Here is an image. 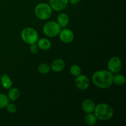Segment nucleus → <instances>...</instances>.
Segmentation results:
<instances>
[{
    "instance_id": "obj_1",
    "label": "nucleus",
    "mask_w": 126,
    "mask_h": 126,
    "mask_svg": "<svg viewBox=\"0 0 126 126\" xmlns=\"http://www.w3.org/2000/svg\"><path fill=\"white\" fill-rule=\"evenodd\" d=\"M113 75L108 70H98L93 74L92 77L94 84L102 89L109 88L113 84Z\"/></svg>"
},
{
    "instance_id": "obj_2",
    "label": "nucleus",
    "mask_w": 126,
    "mask_h": 126,
    "mask_svg": "<svg viewBox=\"0 0 126 126\" xmlns=\"http://www.w3.org/2000/svg\"><path fill=\"white\" fill-rule=\"evenodd\" d=\"M94 113L97 119L105 121L112 118L114 114V111L110 105L102 103L95 105Z\"/></svg>"
},
{
    "instance_id": "obj_3",
    "label": "nucleus",
    "mask_w": 126,
    "mask_h": 126,
    "mask_svg": "<svg viewBox=\"0 0 126 126\" xmlns=\"http://www.w3.org/2000/svg\"><path fill=\"white\" fill-rule=\"evenodd\" d=\"M34 14L37 18L42 20H46L52 15V9L50 5L46 2H41L37 4L34 8Z\"/></svg>"
},
{
    "instance_id": "obj_4",
    "label": "nucleus",
    "mask_w": 126,
    "mask_h": 126,
    "mask_svg": "<svg viewBox=\"0 0 126 126\" xmlns=\"http://www.w3.org/2000/svg\"><path fill=\"white\" fill-rule=\"evenodd\" d=\"M20 36L23 41L30 45L36 43L39 39L38 32L35 29L31 27L25 28L21 32Z\"/></svg>"
},
{
    "instance_id": "obj_5",
    "label": "nucleus",
    "mask_w": 126,
    "mask_h": 126,
    "mask_svg": "<svg viewBox=\"0 0 126 126\" xmlns=\"http://www.w3.org/2000/svg\"><path fill=\"white\" fill-rule=\"evenodd\" d=\"M61 27L59 26L57 22L55 21H49L44 25L43 31L44 34L49 38H53L59 35Z\"/></svg>"
},
{
    "instance_id": "obj_6",
    "label": "nucleus",
    "mask_w": 126,
    "mask_h": 126,
    "mask_svg": "<svg viewBox=\"0 0 126 126\" xmlns=\"http://www.w3.org/2000/svg\"><path fill=\"white\" fill-rule=\"evenodd\" d=\"M107 68L108 71L112 73H117L121 70V60L118 57H113L108 60Z\"/></svg>"
},
{
    "instance_id": "obj_7",
    "label": "nucleus",
    "mask_w": 126,
    "mask_h": 126,
    "mask_svg": "<svg viewBox=\"0 0 126 126\" xmlns=\"http://www.w3.org/2000/svg\"><path fill=\"white\" fill-rule=\"evenodd\" d=\"M59 36L62 43L65 44H70L74 40L75 34L71 30L64 28L62 30L61 29L59 34Z\"/></svg>"
},
{
    "instance_id": "obj_8",
    "label": "nucleus",
    "mask_w": 126,
    "mask_h": 126,
    "mask_svg": "<svg viewBox=\"0 0 126 126\" xmlns=\"http://www.w3.org/2000/svg\"><path fill=\"white\" fill-rule=\"evenodd\" d=\"M75 85L79 90H86L90 86V81L89 78L84 75H78L75 79Z\"/></svg>"
},
{
    "instance_id": "obj_9",
    "label": "nucleus",
    "mask_w": 126,
    "mask_h": 126,
    "mask_svg": "<svg viewBox=\"0 0 126 126\" xmlns=\"http://www.w3.org/2000/svg\"><path fill=\"white\" fill-rule=\"evenodd\" d=\"M68 2V0H49V4L52 9L57 12H60L67 7Z\"/></svg>"
},
{
    "instance_id": "obj_10",
    "label": "nucleus",
    "mask_w": 126,
    "mask_h": 126,
    "mask_svg": "<svg viewBox=\"0 0 126 126\" xmlns=\"http://www.w3.org/2000/svg\"><path fill=\"white\" fill-rule=\"evenodd\" d=\"M81 107H82L83 111L86 114L92 113L94 111L95 104L92 100L90 99V98H87L82 102Z\"/></svg>"
},
{
    "instance_id": "obj_11",
    "label": "nucleus",
    "mask_w": 126,
    "mask_h": 126,
    "mask_svg": "<svg viewBox=\"0 0 126 126\" xmlns=\"http://www.w3.org/2000/svg\"><path fill=\"white\" fill-rule=\"evenodd\" d=\"M65 67V62L63 59H57L52 62L50 66V69L54 72L59 73L63 70Z\"/></svg>"
},
{
    "instance_id": "obj_12",
    "label": "nucleus",
    "mask_w": 126,
    "mask_h": 126,
    "mask_svg": "<svg viewBox=\"0 0 126 126\" xmlns=\"http://www.w3.org/2000/svg\"><path fill=\"white\" fill-rule=\"evenodd\" d=\"M57 22L61 28H65L69 23V17L66 14L60 13L57 18Z\"/></svg>"
},
{
    "instance_id": "obj_13",
    "label": "nucleus",
    "mask_w": 126,
    "mask_h": 126,
    "mask_svg": "<svg viewBox=\"0 0 126 126\" xmlns=\"http://www.w3.org/2000/svg\"><path fill=\"white\" fill-rule=\"evenodd\" d=\"M37 45L39 49L43 50H47L51 47L52 44L50 41L47 38H41L39 39H38L37 41Z\"/></svg>"
},
{
    "instance_id": "obj_14",
    "label": "nucleus",
    "mask_w": 126,
    "mask_h": 126,
    "mask_svg": "<svg viewBox=\"0 0 126 126\" xmlns=\"http://www.w3.org/2000/svg\"><path fill=\"white\" fill-rule=\"evenodd\" d=\"M1 84L2 87L6 89H9L12 86V81L7 74H4L1 77Z\"/></svg>"
},
{
    "instance_id": "obj_15",
    "label": "nucleus",
    "mask_w": 126,
    "mask_h": 126,
    "mask_svg": "<svg viewBox=\"0 0 126 126\" xmlns=\"http://www.w3.org/2000/svg\"><path fill=\"white\" fill-rule=\"evenodd\" d=\"M7 96L9 100L12 101V102L16 101V100L18 99L20 97L19 89L16 88V87L10 88V90L9 91L8 94H7Z\"/></svg>"
},
{
    "instance_id": "obj_16",
    "label": "nucleus",
    "mask_w": 126,
    "mask_h": 126,
    "mask_svg": "<svg viewBox=\"0 0 126 126\" xmlns=\"http://www.w3.org/2000/svg\"><path fill=\"white\" fill-rule=\"evenodd\" d=\"M97 119L94 115L92 113H87L84 118V122L87 126H94L97 123Z\"/></svg>"
},
{
    "instance_id": "obj_17",
    "label": "nucleus",
    "mask_w": 126,
    "mask_h": 126,
    "mask_svg": "<svg viewBox=\"0 0 126 126\" xmlns=\"http://www.w3.org/2000/svg\"><path fill=\"white\" fill-rule=\"evenodd\" d=\"M126 82V79L124 75L121 74H118V75L113 76V83L115 84L118 86H122L124 85Z\"/></svg>"
},
{
    "instance_id": "obj_18",
    "label": "nucleus",
    "mask_w": 126,
    "mask_h": 126,
    "mask_svg": "<svg viewBox=\"0 0 126 126\" xmlns=\"http://www.w3.org/2000/svg\"><path fill=\"white\" fill-rule=\"evenodd\" d=\"M38 70L41 74L46 75V74L49 73L51 69H50V66L49 65L45 63H43L38 66Z\"/></svg>"
},
{
    "instance_id": "obj_19",
    "label": "nucleus",
    "mask_w": 126,
    "mask_h": 126,
    "mask_svg": "<svg viewBox=\"0 0 126 126\" xmlns=\"http://www.w3.org/2000/svg\"><path fill=\"white\" fill-rule=\"evenodd\" d=\"M9 103V100L6 95L0 93V109L6 108Z\"/></svg>"
},
{
    "instance_id": "obj_20",
    "label": "nucleus",
    "mask_w": 126,
    "mask_h": 126,
    "mask_svg": "<svg viewBox=\"0 0 126 126\" xmlns=\"http://www.w3.org/2000/svg\"><path fill=\"white\" fill-rule=\"evenodd\" d=\"M70 72L74 76H78L81 73V69L78 65H73L70 68Z\"/></svg>"
},
{
    "instance_id": "obj_21",
    "label": "nucleus",
    "mask_w": 126,
    "mask_h": 126,
    "mask_svg": "<svg viewBox=\"0 0 126 126\" xmlns=\"http://www.w3.org/2000/svg\"><path fill=\"white\" fill-rule=\"evenodd\" d=\"M6 109H7V111L10 113H15L16 111H17V106L13 103H8L7 106H6Z\"/></svg>"
},
{
    "instance_id": "obj_22",
    "label": "nucleus",
    "mask_w": 126,
    "mask_h": 126,
    "mask_svg": "<svg viewBox=\"0 0 126 126\" xmlns=\"http://www.w3.org/2000/svg\"><path fill=\"white\" fill-rule=\"evenodd\" d=\"M30 51L32 54H35L36 53H38V50H39V47H38V45L36 43H34V44H30Z\"/></svg>"
},
{
    "instance_id": "obj_23",
    "label": "nucleus",
    "mask_w": 126,
    "mask_h": 126,
    "mask_svg": "<svg viewBox=\"0 0 126 126\" xmlns=\"http://www.w3.org/2000/svg\"><path fill=\"white\" fill-rule=\"evenodd\" d=\"M70 3L72 5H76L79 3L81 0H68Z\"/></svg>"
}]
</instances>
